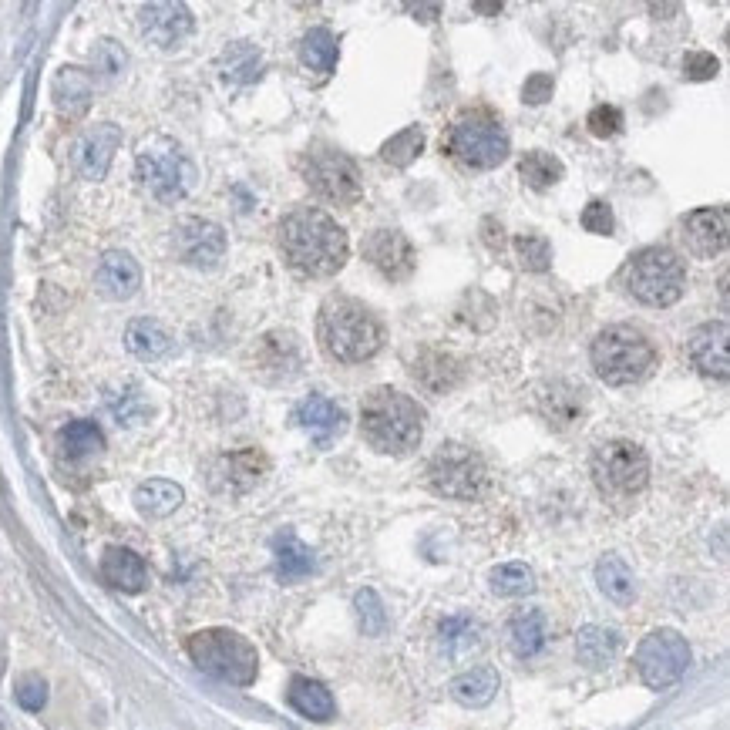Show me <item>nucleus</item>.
Returning a JSON list of instances; mask_svg holds the SVG:
<instances>
[{"mask_svg":"<svg viewBox=\"0 0 730 730\" xmlns=\"http://www.w3.org/2000/svg\"><path fill=\"white\" fill-rule=\"evenodd\" d=\"M582 226H586V233L609 236L613 233V209H609L603 199H593L586 209H582Z\"/></svg>","mask_w":730,"mask_h":730,"instance_id":"de8ad7c7","label":"nucleus"},{"mask_svg":"<svg viewBox=\"0 0 730 730\" xmlns=\"http://www.w3.org/2000/svg\"><path fill=\"white\" fill-rule=\"evenodd\" d=\"M219 68H223V78L233 81V85H249V81L260 78L263 58H260V51H256L253 44L239 41V44H233V48L223 54V58H219Z\"/></svg>","mask_w":730,"mask_h":730,"instance_id":"c9c22d12","label":"nucleus"},{"mask_svg":"<svg viewBox=\"0 0 730 730\" xmlns=\"http://www.w3.org/2000/svg\"><path fill=\"white\" fill-rule=\"evenodd\" d=\"M421 149H424V135H421V128L411 125V128H404V132H397L394 138H387L381 145V159L397 165V169H404V165H411L418 159Z\"/></svg>","mask_w":730,"mask_h":730,"instance_id":"a19ab883","label":"nucleus"},{"mask_svg":"<svg viewBox=\"0 0 730 730\" xmlns=\"http://www.w3.org/2000/svg\"><path fill=\"white\" fill-rule=\"evenodd\" d=\"M539 408L545 418H549V424L569 428V424L579 421V414H582V391L556 381L552 387H545V394H539Z\"/></svg>","mask_w":730,"mask_h":730,"instance_id":"72a5a7b5","label":"nucleus"},{"mask_svg":"<svg viewBox=\"0 0 730 730\" xmlns=\"http://www.w3.org/2000/svg\"><path fill=\"white\" fill-rule=\"evenodd\" d=\"M636 673L650 690L673 687L690 667V646L677 630H653L636 646Z\"/></svg>","mask_w":730,"mask_h":730,"instance_id":"9b49d317","label":"nucleus"},{"mask_svg":"<svg viewBox=\"0 0 730 730\" xmlns=\"http://www.w3.org/2000/svg\"><path fill=\"white\" fill-rule=\"evenodd\" d=\"M535 589V572L525 562H505L492 569V593L495 596H529Z\"/></svg>","mask_w":730,"mask_h":730,"instance_id":"ea45409f","label":"nucleus"},{"mask_svg":"<svg viewBox=\"0 0 730 730\" xmlns=\"http://www.w3.org/2000/svg\"><path fill=\"white\" fill-rule=\"evenodd\" d=\"M653 364H656V350L650 344V337L640 334L636 327L616 323V327H606L593 340V367L599 381L613 387L643 381L653 371Z\"/></svg>","mask_w":730,"mask_h":730,"instance_id":"39448f33","label":"nucleus"},{"mask_svg":"<svg viewBox=\"0 0 730 730\" xmlns=\"http://www.w3.org/2000/svg\"><path fill=\"white\" fill-rule=\"evenodd\" d=\"M4 667H7V660H4V653H0V680H4Z\"/></svg>","mask_w":730,"mask_h":730,"instance_id":"603ef678","label":"nucleus"},{"mask_svg":"<svg viewBox=\"0 0 730 730\" xmlns=\"http://www.w3.org/2000/svg\"><path fill=\"white\" fill-rule=\"evenodd\" d=\"M593 482L609 502H630L650 482V458L633 441H606L593 451Z\"/></svg>","mask_w":730,"mask_h":730,"instance_id":"6e6552de","label":"nucleus"},{"mask_svg":"<svg viewBox=\"0 0 730 730\" xmlns=\"http://www.w3.org/2000/svg\"><path fill=\"white\" fill-rule=\"evenodd\" d=\"M626 290L646 307H670L683 297V286H687V270L683 260L667 246H650L640 249L623 270Z\"/></svg>","mask_w":730,"mask_h":730,"instance_id":"423d86ee","label":"nucleus"},{"mask_svg":"<svg viewBox=\"0 0 730 730\" xmlns=\"http://www.w3.org/2000/svg\"><path fill=\"white\" fill-rule=\"evenodd\" d=\"M445 149L468 169H495L508 155V132L488 112H471L451 125Z\"/></svg>","mask_w":730,"mask_h":730,"instance_id":"1a4fd4ad","label":"nucleus"},{"mask_svg":"<svg viewBox=\"0 0 730 730\" xmlns=\"http://www.w3.org/2000/svg\"><path fill=\"white\" fill-rule=\"evenodd\" d=\"M175 253H179L182 263L196 266V270H212L226 256L223 226L209 223V219H182L175 226Z\"/></svg>","mask_w":730,"mask_h":730,"instance_id":"ddd939ff","label":"nucleus"},{"mask_svg":"<svg viewBox=\"0 0 730 730\" xmlns=\"http://www.w3.org/2000/svg\"><path fill=\"white\" fill-rule=\"evenodd\" d=\"M495 693H498V670L495 667H475V670H465L461 677L451 680V697L465 707L492 704Z\"/></svg>","mask_w":730,"mask_h":730,"instance_id":"2f4dec72","label":"nucleus"},{"mask_svg":"<svg viewBox=\"0 0 730 730\" xmlns=\"http://www.w3.org/2000/svg\"><path fill=\"white\" fill-rule=\"evenodd\" d=\"M14 697L27 714H38V710H44V704H48V680H44L41 673H24V677H17V683H14Z\"/></svg>","mask_w":730,"mask_h":730,"instance_id":"c03bdc74","label":"nucleus"},{"mask_svg":"<svg viewBox=\"0 0 730 730\" xmlns=\"http://www.w3.org/2000/svg\"><path fill=\"white\" fill-rule=\"evenodd\" d=\"M619 653V633L609 626H582L576 633V656L582 667L603 670L616 660Z\"/></svg>","mask_w":730,"mask_h":730,"instance_id":"a878e982","label":"nucleus"},{"mask_svg":"<svg viewBox=\"0 0 730 730\" xmlns=\"http://www.w3.org/2000/svg\"><path fill=\"white\" fill-rule=\"evenodd\" d=\"M182 498H186L182 485L169 482V478H149L135 488V508L145 519H165L182 505Z\"/></svg>","mask_w":730,"mask_h":730,"instance_id":"c85d7f7f","label":"nucleus"},{"mask_svg":"<svg viewBox=\"0 0 730 730\" xmlns=\"http://www.w3.org/2000/svg\"><path fill=\"white\" fill-rule=\"evenodd\" d=\"M552 75H532L529 81H525V88H522V98L529 101V105H542V101H549L552 98Z\"/></svg>","mask_w":730,"mask_h":730,"instance_id":"8fccbe9b","label":"nucleus"},{"mask_svg":"<svg viewBox=\"0 0 730 730\" xmlns=\"http://www.w3.org/2000/svg\"><path fill=\"white\" fill-rule=\"evenodd\" d=\"M317 337L340 364H360L381 350V323L354 297H330L320 307Z\"/></svg>","mask_w":730,"mask_h":730,"instance_id":"7ed1b4c3","label":"nucleus"},{"mask_svg":"<svg viewBox=\"0 0 730 730\" xmlns=\"http://www.w3.org/2000/svg\"><path fill=\"white\" fill-rule=\"evenodd\" d=\"M286 697H290V707L297 710V714L310 717V720H330V717L337 714L334 697H330V690L323 687L320 680L293 677L290 680V690H286Z\"/></svg>","mask_w":730,"mask_h":730,"instance_id":"cd10ccee","label":"nucleus"},{"mask_svg":"<svg viewBox=\"0 0 730 730\" xmlns=\"http://www.w3.org/2000/svg\"><path fill=\"white\" fill-rule=\"evenodd\" d=\"M475 11L478 14H498L502 11V4H475Z\"/></svg>","mask_w":730,"mask_h":730,"instance_id":"3c124183","label":"nucleus"},{"mask_svg":"<svg viewBox=\"0 0 730 730\" xmlns=\"http://www.w3.org/2000/svg\"><path fill=\"white\" fill-rule=\"evenodd\" d=\"M586 125L596 138H613L619 128H623V112H619L616 105H596L593 112H589Z\"/></svg>","mask_w":730,"mask_h":730,"instance_id":"a18cd8bd","label":"nucleus"},{"mask_svg":"<svg viewBox=\"0 0 730 730\" xmlns=\"http://www.w3.org/2000/svg\"><path fill=\"white\" fill-rule=\"evenodd\" d=\"M300 58L310 71L327 75V71H334V64H337V38L327 31V27H313L300 44Z\"/></svg>","mask_w":730,"mask_h":730,"instance_id":"4c0bfd02","label":"nucleus"},{"mask_svg":"<svg viewBox=\"0 0 730 730\" xmlns=\"http://www.w3.org/2000/svg\"><path fill=\"white\" fill-rule=\"evenodd\" d=\"M562 162L549 152H525L519 162V175L532 189H549L562 179Z\"/></svg>","mask_w":730,"mask_h":730,"instance_id":"58836bf2","label":"nucleus"},{"mask_svg":"<svg viewBox=\"0 0 730 730\" xmlns=\"http://www.w3.org/2000/svg\"><path fill=\"white\" fill-rule=\"evenodd\" d=\"M118 145H122V128H118V125L105 122V125L88 128V132L75 142V169H78V175H85V179H91V182L105 179L108 169H112V159H115Z\"/></svg>","mask_w":730,"mask_h":730,"instance_id":"dca6fc26","label":"nucleus"},{"mask_svg":"<svg viewBox=\"0 0 730 730\" xmlns=\"http://www.w3.org/2000/svg\"><path fill=\"white\" fill-rule=\"evenodd\" d=\"M438 636H441V646H445V653L455 656V660H465V656L478 653V650H482V643H485L482 626H478L471 616H448V619H441Z\"/></svg>","mask_w":730,"mask_h":730,"instance_id":"c756f323","label":"nucleus"},{"mask_svg":"<svg viewBox=\"0 0 730 730\" xmlns=\"http://www.w3.org/2000/svg\"><path fill=\"white\" fill-rule=\"evenodd\" d=\"M273 556H276V576H280L283 582H297V579L313 572V552L293 532L276 535Z\"/></svg>","mask_w":730,"mask_h":730,"instance_id":"7c9ffc66","label":"nucleus"},{"mask_svg":"<svg viewBox=\"0 0 730 730\" xmlns=\"http://www.w3.org/2000/svg\"><path fill=\"white\" fill-rule=\"evenodd\" d=\"M101 576L108 586L122 589V593H142L149 586V566L138 552L125 549V545H112L101 556Z\"/></svg>","mask_w":730,"mask_h":730,"instance_id":"aec40b11","label":"nucleus"},{"mask_svg":"<svg viewBox=\"0 0 730 730\" xmlns=\"http://www.w3.org/2000/svg\"><path fill=\"white\" fill-rule=\"evenodd\" d=\"M508 646H512L515 656L529 660V656L545 650V640H549V623L539 609H519L512 619H508Z\"/></svg>","mask_w":730,"mask_h":730,"instance_id":"b1692460","label":"nucleus"},{"mask_svg":"<svg viewBox=\"0 0 730 730\" xmlns=\"http://www.w3.org/2000/svg\"><path fill=\"white\" fill-rule=\"evenodd\" d=\"M690 360L704 377L714 381H727L730 374V360H727V323H704V327L693 330L690 337Z\"/></svg>","mask_w":730,"mask_h":730,"instance_id":"a211bd4d","label":"nucleus"},{"mask_svg":"<svg viewBox=\"0 0 730 730\" xmlns=\"http://www.w3.org/2000/svg\"><path fill=\"white\" fill-rule=\"evenodd\" d=\"M596 582L599 589L613 599L616 606H630L636 599V579H633V569L626 566L619 556H603L596 562Z\"/></svg>","mask_w":730,"mask_h":730,"instance_id":"473e14b6","label":"nucleus"},{"mask_svg":"<svg viewBox=\"0 0 730 730\" xmlns=\"http://www.w3.org/2000/svg\"><path fill=\"white\" fill-rule=\"evenodd\" d=\"M354 609H357V619H360V630L367 636H381L384 626H387V609L381 603V596L374 593V589H360L354 596Z\"/></svg>","mask_w":730,"mask_h":730,"instance_id":"37998d69","label":"nucleus"},{"mask_svg":"<svg viewBox=\"0 0 730 730\" xmlns=\"http://www.w3.org/2000/svg\"><path fill=\"white\" fill-rule=\"evenodd\" d=\"M428 482L438 495L458 498V502H471L485 492L488 485V468L482 455H475L465 445H445L428 465Z\"/></svg>","mask_w":730,"mask_h":730,"instance_id":"9d476101","label":"nucleus"},{"mask_svg":"<svg viewBox=\"0 0 730 730\" xmlns=\"http://www.w3.org/2000/svg\"><path fill=\"white\" fill-rule=\"evenodd\" d=\"M135 172L142 186L152 192L159 202H179L186 199L196 186V165L186 152L169 138H152L142 145L135 159Z\"/></svg>","mask_w":730,"mask_h":730,"instance_id":"0eeeda50","label":"nucleus"},{"mask_svg":"<svg viewBox=\"0 0 730 730\" xmlns=\"http://www.w3.org/2000/svg\"><path fill=\"white\" fill-rule=\"evenodd\" d=\"M727 233H730V216L724 206L697 209L683 219V243L697 260H714L727 249Z\"/></svg>","mask_w":730,"mask_h":730,"instance_id":"2eb2a0df","label":"nucleus"},{"mask_svg":"<svg viewBox=\"0 0 730 730\" xmlns=\"http://www.w3.org/2000/svg\"><path fill=\"white\" fill-rule=\"evenodd\" d=\"M91 61H95V68L101 75H118V71L128 64V54L122 51V44L115 41H98L95 54H91Z\"/></svg>","mask_w":730,"mask_h":730,"instance_id":"49530a36","label":"nucleus"},{"mask_svg":"<svg viewBox=\"0 0 730 730\" xmlns=\"http://www.w3.org/2000/svg\"><path fill=\"white\" fill-rule=\"evenodd\" d=\"M138 27L155 48H175L192 34V11L179 0H162V4H145L138 11Z\"/></svg>","mask_w":730,"mask_h":730,"instance_id":"4468645a","label":"nucleus"},{"mask_svg":"<svg viewBox=\"0 0 730 730\" xmlns=\"http://www.w3.org/2000/svg\"><path fill=\"white\" fill-rule=\"evenodd\" d=\"M263 471H266V458L256 448L233 451V455H226L223 461H219L216 488H226V492H246V488H253L256 482H260Z\"/></svg>","mask_w":730,"mask_h":730,"instance_id":"5701e85b","label":"nucleus"},{"mask_svg":"<svg viewBox=\"0 0 730 730\" xmlns=\"http://www.w3.org/2000/svg\"><path fill=\"white\" fill-rule=\"evenodd\" d=\"M61 445H64V455L68 458H91V455H101V448H105V434L95 421H71L68 428L61 431Z\"/></svg>","mask_w":730,"mask_h":730,"instance_id":"e433bc0d","label":"nucleus"},{"mask_svg":"<svg viewBox=\"0 0 730 730\" xmlns=\"http://www.w3.org/2000/svg\"><path fill=\"white\" fill-rule=\"evenodd\" d=\"M95 283L108 300H128V297H135L138 286H142V266H138L125 249H112V253L101 256Z\"/></svg>","mask_w":730,"mask_h":730,"instance_id":"6ab92c4d","label":"nucleus"},{"mask_svg":"<svg viewBox=\"0 0 730 730\" xmlns=\"http://www.w3.org/2000/svg\"><path fill=\"white\" fill-rule=\"evenodd\" d=\"M260 364L263 371H276L283 377L297 374L300 367V344L293 334H270L260 344Z\"/></svg>","mask_w":730,"mask_h":730,"instance_id":"f704fd0d","label":"nucleus"},{"mask_svg":"<svg viewBox=\"0 0 730 730\" xmlns=\"http://www.w3.org/2000/svg\"><path fill=\"white\" fill-rule=\"evenodd\" d=\"M189 656L202 673H209L212 680L233 683V687H249L256 680V670H260L256 646L236 630H223V626L192 633Z\"/></svg>","mask_w":730,"mask_h":730,"instance_id":"20e7f679","label":"nucleus"},{"mask_svg":"<svg viewBox=\"0 0 730 730\" xmlns=\"http://www.w3.org/2000/svg\"><path fill=\"white\" fill-rule=\"evenodd\" d=\"M515 253H519L522 270H529V273H545L552 266V246H549V239L539 233H525L515 239Z\"/></svg>","mask_w":730,"mask_h":730,"instance_id":"79ce46f5","label":"nucleus"},{"mask_svg":"<svg viewBox=\"0 0 730 730\" xmlns=\"http://www.w3.org/2000/svg\"><path fill=\"white\" fill-rule=\"evenodd\" d=\"M54 105L61 115L81 118L91 105V78L81 68H61L54 75Z\"/></svg>","mask_w":730,"mask_h":730,"instance_id":"bb28decb","label":"nucleus"},{"mask_svg":"<svg viewBox=\"0 0 730 730\" xmlns=\"http://www.w3.org/2000/svg\"><path fill=\"white\" fill-rule=\"evenodd\" d=\"M360 431L381 455H408L421 445L424 414L418 401L394 387H377L360 404Z\"/></svg>","mask_w":730,"mask_h":730,"instance_id":"f03ea898","label":"nucleus"},{"mask_svg":"<svg viewBox=\"0 0 730 730\" xmlns=\"http://www.w3.org/2000/svg\"><path fill=\"white\" fill-rule=\"evenodd\" d=\"M411 377L428 394H448L461 381V364L445 350H421L418 360L411 364Z\"/></svg>","mask_w":730,"mask_h":730,"instance_id":"4be33fe9","label":"nucleus"},{"mask_svg":"<svg viewBox=\"0 0 730 730\" xmlns=\"http://www.w3.org/2000/svg\"><path fill=\"white\" fill-rule=\"evenodd\" d=\"M344 421H347L344 408L330 401V397H320V394H310L307 401L297 408V424L310 434L313 441H317V445H330V441L344 431Z\"/></svg>","mask_w":730,"mask_h":730,"instance_id":"412c9836","label":"nucleus"},{"mask_svg":"<svg viewBox=\"0 0 730 730\" xmlns=\"http://www.w3.org/2000/svg\"><path fill=\"white\" fill-rule=\"evenodd\" d=\"M364 256L371 266L387 280H408L414 270V246L411 239L397 229H377V233L364 243Z\"/></svg>","mask_w":730,"mask_h":730,"instance_id":"f3484780","label":"nucleus"},{"mask_svg":"<svg viewBox=\"0 0 730 730\" xmlns=\"http://www.w3.org/2000/svg\"><path fill=\"white\" fill-rule=\"evenodd\" d=\"M280 246L290 266L303 276L323 280L344 270L350 243L327 212L320 209H297L280 223Z\"/></svg>","mask_w":730,"mask_h":730,"instance_id":"f257e3e1","label":"nucleus"},{"mask_svg":"<svg viewBox=\"0 0 730 730\" xmlns=\"http://www.w3.org/2000/svg\"><path fill=\"white\" fill-rule=\"evenodd\" d=\"M125 347H128V354L138 357V360H159L172 350V334L162 327L159 320L138 317V320L128 323Z\"/></svg>","mask_w":730,"mask_h":730,"instance_id":"393cba45","label":"nucleus"},{"mask_svg":"<svg viewBox=\"0 0 730 730\" xmlns=\"http://www.w3.org/2000/svg\"><path fill=\"white\" fill-rule=\"evenodd\" d=\"M717 71H720V61L707 51H693L683 58V75H687V81H710L717 78Z\"/></svg>","mask_w":730,"mask_h":730,"instance_id":"09e8293b","label":"nucleus"},{"mask_svg":"<svg viewBox=\"0 0 730 730\" xmlns=\"http://www.w3.org/2000/svg\"><path fill=\"white\" fill-rule=\"evenodd\" d=\"M307 182L320 199L337 202V206H350V202H357L360 192H364L354 159H347L344 152H334V149L310 155Z\"/></svg>","mask_w":730,"mask_h":730,"instance_id":"f8f14e48","label":"nucleus"}]
</instances>
